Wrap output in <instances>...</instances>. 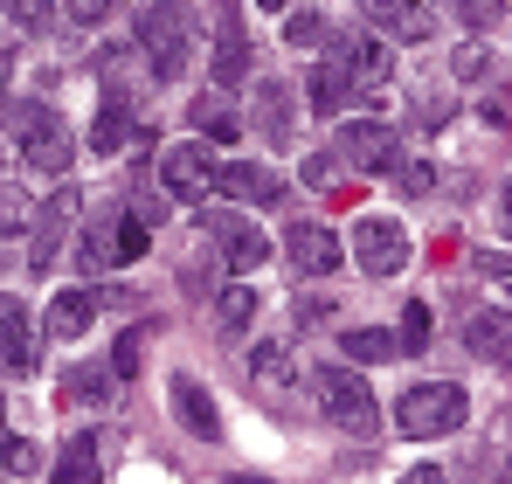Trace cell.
I'll return each instance as SVG.
<instances>
[{"instance_id": "obj_2", "label": "cell", "mask_w": 512, "mask_h": 484, "mask_svg": "<svg viewBox=\"0 0 512 484\" xmlns=\"http://www.w3.org/2000/svg\"><path fill=\"white\" fill-rule=\"evenodd\" d=\"M14 139H21V166H42V173H70L77 166V139H70V125L49 104H21L14 111Z\"/></svg>"}, {"instance_id": "obj_37", "label": "cell", "mask_w": 512, "mask_h": 484, "mask_svg": "<svg viewBox=\"0 0 512 484\" xmlns=\"http://www.w3.org/2000/svg\"><path fill=\"white\" fill-rule=\"evenodd\" d=\"M402 484H450V478H443L436 464H416V471H409V478H402Z\"/></svg>"}, {"instance_id": "obj_21", "label": "cell", "mask_w": 512, "mask_h": 484, "mask_svg": "<svg viewBox=\"0 0 512 484\" xmlns=\"http://www.w3.org/2000/svg\"><path fill=\"white\" fill-rule=\"evenodd\" d=\"M187 118H194V132H201V139H215V146L243 139V118H236L222 97H194V104H187Z\"/></svg>"}, {"instance_id": "obj_24", "label": "cell", "mask_w": 512, "mask_h": 484, "mask_svg": "<svg viewBox=\"0 0 512 484\" xmlns=\"http://www.w3.org/2000/svg\"><path fill=\"white\" fill-rule=\"evenodd\" d=\"M111 263H125L118 229H111V222H84V270H90V277H104Z\"/></svg>"}, {"instance_id": "obj_16", "label": "cell", "mask_w": 512, "mask_h": 484, "mask_svg": "<svg viewBox=\"0 0 512 484\" xmlns=\"http://www.w3.org/2000/svg\"><path fill=\"white\" fill-rule=\"evenodd\" d=\"M63 402H70V408H111V402H118V367H104V360H90V367H70V381H63Z\"/></svg>"}, {"instance_id": "obj_1", "label": "cell", "mask_w": 512, "mask_h": 484, "mask_svg": "<svg viewBox=\"0 0 512 484\" xmlns=\"http://www.w3.org/2000/svg\"><path fill=\"white\" fill-rule=\"evenodd\" d=\"M464 415H471V395L457 388V381H423V388H402V402H395V429L402 436H450V429H464Z\"/></svg>"}, {"instance_id": "obj_29", "label": "cell", "mask_w": 512, "mask_h": 484, "mask_svg": "<svg viewBox=\"0 0 512 484\" xmlns=\"http://www.w3.org/2000/svg\"><path fill=\"white\" fill-rule=\"evenodd\" d=\"M28 215H35V201H28L21 187H0V236H21Z\"/></svg>"}, {"instance_id": "obj_11", "label": "cell", "mask_w": 512, "mask_h": 484, "mask_svg": "<svg viewBox=\"0 0 512 484\" xmlns=\"http://www.w3.org/2000/svg\"><path fill=\"white\" fill-rule=\"evenodd\" d=\"M173 415H180V429H194L201 443L222 436V408H215V395H208L194 374H173Z\"/></svg>"}, {"instance_id": "obj_41", "label": "cell", "mask_w": 512, "mask_h": 484, "mask_svg": "<svg viewBox=\"0 0 512 484\" xmlns=\"http://www.w3.org/2000/svg\"><path fill=\"white\" fill-rule=\"evenodd\" d=\"M506 229H512V194H506Z\"/></svg>"}, {"instance_id": "obj_22", "label": "cell", "mask_w": 512, "mask_h": 484, "mask_svg": "<svg viewBox=\"0 0 512 484\" xmlns=\"http://www.w3.org/2000/svg\"><path fill=\"white\" fill-rule=\"evenodd\" d=\"M291 367H298V353H291L284 339H263V346L250 353V381H256V388H284Z\"/></svg>"}, {"instance_id": "obj_14", "label": "cell", "mask_w": 512, "mask_h": 484, "mask_svg": "<svg viewBox=\"0 0 512 484\" xmlns=\"http://www.w3.org/2000/svg\"><path fill=\"white\" fill-rule=\"evenodd\" d=\"M97 305H104V298H97V291H84V284H70V291H56V298H49V339H84L90 332V319H97Z\"/></svg>"}, {"instance_id": "obj_33", "label": "cell", "mask_w": 512, "mask_h": 484, "mask_svg": "<svg viewBox=\"0 0 512 484\" xmlns=\"http://www.w3.org/2000/svg\"><path fill=\"white\" fill-rule=\"evenodd\" d=\"M471 270H478V277H492V284H506V291H512V256H499V249H471Z\"/></svg>"}, {"instance_id": "obj_23", "label": "cell", "mask_w": 512, "mask_h": 484, "mask_svg": "<svg viewBox=\"0 0 512 484\" xmlns=\"http://www.w3.org/2000/svg\"><path fill=\"white\" fill-rule=\"evenodd\" d=\"M333 49L346 56V70H353V83H381V77H388V49H381L374 35H360V42L346 35V42H333Z\"/></svg>"}, {"instance_id": "obj_31", "label": "cell", "mask_w": 512, "mask_h": 484, "mask_svg": "<svg viewBox=\"0 0 512 484\" xmlns=\"http://www.w3.org/2000/svg\"><path fill=\"white\" fill-rule=\"evenodd\" d=\"M284 42H291V49H319V42H326V21H319V14H291V21H284Z\"/></svg>"}, {"instance_id": "obj_42", "label": "cell", "mask_w": 512, "mask_h": 484, "mask_svg": "<svg viewBox=\"0 0 512 484\" xmlns=\"http://www.w3.org/2000/svg\"><path fill=\"white\" fill-rule=\"evenodd\" d=\"M0 429H7V402H0Z\"/></svg>"}, {"instance_id": "obj_5", "label": "cell", "mask_w": 512, "mask_h": 484, "mask_svg": "<svg viewBox=\"0 0 512 484\" xmlns=\"http://www.w3.org/2000/svg\"><path fill=\"white\" fill-rule=\"evenodd\" d=\"M77 215H84V194H77V187H56V194L28 215V270H56V249L77 229Z\"/></svg>"}, {"instance_id": "obj_32", "label": "cell", "mask_w": 512, "mask_h": 484, "mask_svg": "<svg viewBox=\"0 0 512 484\" xmlns=\"http://www.w3.org/2000/svg\"><path fill=\"white\" fill-rule=\"evenodd\" d=\"M395 339H402L409 353H423V346H429V305H409V312H402V332H395Z\"/></svg>"}, {"instance_id": "obj_26", "label": "cell", "mask_w": 512, "mask_h": 484, "mask_svg": "<svg viewBox=\"0 0 512 484\" xmlns=\"http://www.w3.org/2000/svg\"><path fill=\"white\" fill-rule=\"evenodd\" d=\"M263 132H270V146H291V90L284 83H263Z\"/></svg>"}, {"instance_id": "obj_12", "label": "cell", "mask_w": 512, "mask_h": 484, "mask_svg": "<svg viewBox=\"0 0 512 484\" xmlns=\"http://www.w3.org/2000/svg\"><path fill=\"white\" fill-rule=\"evenodd\" d=\"M360 14H367L374 28L402 35V42H429V35H436V14L416 7V0H360Z\"/></svg>"}, {"instance_id": "obj_40", "label": "cell", "mask_w": 512, "mask_h": 484, "mask_svg": "<svg viewBox=\"0 0 512 484\" xmlns=\"http://www.w3.org/2000/svg\"><path fill=\"white\" fill-rule=\"evenodd\" d=\"M499 471H506V484H512V457H506V464H499Z\"/></svg>"}, {"instance_id": "obj_30", "label": "cell", "mask_w": 512, "mask_h": 484, "mask_svg": "<svg viewBox=\"0 0 512 484\" xmlns=\"http://www.w3.org/2000/svg\"><path fill=\"white\" fill-rule=\"evenodd\" d=\"M450 70H457V83H478V77H492V49H485V42H464V49L450 56Z\"/></svg>"}, {"instance_id": "obj_35", "label": "cell", "mask_w": 512, "mask_h": 484, "mask_svg": "<svg viewBox=\"0 0 512 484\" xmlns=\"http://www.w3.org/2000/svg\"><path fill=\"white\" fill-rule=\"evenodd\" d=\"M139 360H146V332H125L118 353H111V367H118V374H139Z\"/></svg>"}, {"instance_id": "obj_3", "label": "cell", "mask_w": 512, "mask_h": 484, "mask_svg": "<svg viewBox=\"0 0 512 484\" xmlns=\"http://www.w3.org/2000/svg\"><path fill=\"white\" fill-rule=\"evenodd\" d=\"M319 402H326V415H333V429H346L353 443H374V436H381L374 388H367L353 367H326V374H319Z\"/></svg>"}, {"instance_id": "obj_15", "label": "cell", "mask_w": 512, "mask_h": 484, "mask_svg": "<svg viewBox=\"0 0 512 484\" xmlns=\"http://www.w3.org/2000/svg\"><path fill=\"white\" fill-rule=\"evenodd\" d=\"M49 484H104V436H70Z\"/></svg>"}, {"instance_id": "obj_6", "label": "cell", "mask_w": 512, "mask_h": 484, "mask_svg": "<svg viewBox=\"0 0 512 484\" xmlns=\"http://www.w3.org/2000/svg\"><path fill=\"white\" fill-rule=\"evenodd\" d=\"M353 263H360L367 277H395V270L409 263V229L388 222V215H360V222H353Z\"/></svg>"}, {"instance_id": "obj_27", "label": "cell", "mask_w": 512, "mask_h": 484, "mask_svg": "<svg viewBox=\"0 0 512 484\" xmlns=\"http://www.w3.org/2000/svg\"><path fill=\"white\" fill-rule=\"evenodd\" d=\"M215 319H222V332H243V325L256 319V291L250 284H229V291L215 298Z\"/></svg>"}, {"instance_id": "obj_10", "label": "cell", "mask_w": 512, "mask_h": 484, "mask_svg": "<svg viewBox=\"0 0 512 484\" xmlns=\"http://www.w3.org/2000/svg\"><path fill=\"white\" fill-rule=\"evenodd\" d=\"M0 367H14V374L35 367V325H28V305L14 291H0Z\"/></svg>"}, {"instance_id": "obj_9", "label": "cell", "mask_w": 512, "mask_h": 484, "mask_svg": "<svg viewBox=\"0 0 512 484\" xmlns=\"http://www.w3.org/2000/svg\"><path fill=\"white\" fill-rule=\"evenodd\" d=\"M284 256L305 270V277H333L346 256V242L333 229H319V222H291V236H284Z\"/></svg>"}, {"instance_id": "obj_34", "label": "cell", "mask_w": 512, "mask_h": 484, "mask_svg": "<svg viewBox=\"0 0 512 484\" xmlns=\"http://www.w3.org/2000/svg\"><path fill=\"white\" fill-rule=\"evenodd\" d=\"M7 21L14 28H49L56 14H49V0H7Z\"/></svg>"}, {"instance_id": "obj_13", "label": "cell", "mask_w": 512, "mask_h": 484, "mask_svg": "<svg viewBox=\"0 0 512 484\" xmlns=\"http://www.w3.org/2000/svg\"><path fill=\"white\" fill-rule=\"evenodd\" d=\"M464 346L485 367H512V312H471L464 319Z\"/></svg>"}, {"instance_id": "obj_28", "label": "cell", "mask_w": 512, "mask_h": 484, "mask_svg": "<svg viewBox=\"0 0 512 484\" xmlns=\"http://www.w3.org/2000/svg\"><path fill=\"white\" fill-rule=\"evenodd\" d=\"M0 471L28 478V471H42V450H35L28 436H0Z\"/></svg>"}, {"instance_id": "obj_17", "label": "cell", "mask_w": 512, "mask_h": 484, "mask_svg": "<svg viewBox=\"0 0 512 484\" xmlns=\"http://www.w3.org/2000/svg\"><path fill=\"white\" fill-rule=\"evenodd\" d=\"M340 353L353 360V367H388V360L402 353V339L381 332V325H353V332H340Z\"/></svg>"}, {"instance_id": "obj_20", "label": "cell", "mask_w": 512, "mask_h": 484, "mask_svg": "<svg viewBox=\"0 0 512 484\" xmlns=\"http://www.w3.org/2000/svg\"><path fill=\"white\" fill-rule=\"evenodd\" d=\"M215 187H222V194H236V201H277V194H284V180H277V173H263V166H222V173H215Z\"/></svg>"}, {"instance_id": "obj_19", "label": "cell", "mask_w": 512, "mask_h": 484, "mask_svg": "<svg viewBox=\"0 0 512 484\" xmlns=\"http://www.w3.org/2000/svg\"><path fill=\"white\" fill-rule=\"evenodd\" d=\"M208 229H222V256H229L236 270H256V263L270 256V242L256 236L250 222H236V215H222V222H208Z\"/></svg>"}, {"instance_id": "obj_25", "label": "cell", "mask_w": 512, "mask_h": 484, "mask_svg": "<svg viewBox=\"0 0 512 484\" xmlns=\"http://www.w3.org/2000/svg\"><path fill=\"white\" fill-rule=\"evenodd\" d=\"M125 139H132V111L111 97V104H104V118L90 125V153H125Z\"/></svg>"}, {"instance_id": "obj_36", "label": "cell", "mask_w": 512, "mask_h": 484, "mask_svg": "<svg viewBox=\"0 0 512 484\" xmlns=\"http://www.w3.org/2000/svg\"><path fill=\"white\" fill-rule=\"evenodd\" d=\"M464 14H471V21H478V28H492V21H499V14H506V7H499V0H464Z\"/></svg>"}, {"instance_id": "obj_7", "label": "cell", "mask_w": 512, "mask_h": 484, "mask_svg": "<svg viewBox=\"0 0 512 484\" xmlns=\"http://www.w3.org/2000/svg\"><path fill=\"white\" fill-rule=\"evenodd\" d=\"M340 160L353 166V173H395V166H402V132L381 125V118H360V125L340 132Z\"/></svg>"}, {"instance_id": "obj_8", "label": "cell", "mask_w": 512, "mask_h": 484, "mask_svg": "<svg viewBox=\"0 0 512 484\" xmlns=\"http://www.w3.org/2000/svg\"><path fill=\"white\" fill-rule=\"evenodd\" d=\"M215 173H222V160H215L208 146H194V139H180V146L160 153V180H167L173 201H201V194H215Z\"/></svg>"}, {"instance_id": "obj_38", "label": "cell", "mask_w": 512, "mask_h": 484, "mask_svg": "<svg viewBox=\"0 0 512 484\" xmlns=\"http://www.w3.org/2000/svg\"><path fill=\"white\" fill-rule=\"evenodd\" d=\"M0 97H7V56H0Z\"/></svg>"}, {"instance_id": "obj_39", "label": "cell", "mask_w": 512, "mask_h": 484, "mask_svg": "<svg viewBox=\"0 0 512 484\" xmlns=\"http://www.w3.org/2000/svg\"><path fill=\"white\" fill-rule=\"evenodd\" d=\"M229 484H270V478H229Z\"/></svg>"}, {"instance_id": "obj_4", "label": "cell", "mask_w": 512, "mask_h": 484, "mask_svg": "<svg viewBox=\"0 0 512 484\" xmlns=\"http://www.w3.org/2000/svg\"><path fill=\"white\" fill-rule=\"evenodd\" d=\"M139 49L153 56V77L173 83L187 70V7H173V0H153V7H139Z\"/></svg>"}, {"instance_id": "obj_18", "label": "cell", "mask_w": 512, "mask_h": 484, "mask_svg": "<svg viewBox=\"0 0 512 484\" xmlns=\"http://www.w3.org/2000/svg\"><path fill=\"white\" fill-rule=\"evenodd\" d=\"M346 90H353V70H346V56L333 49V56H319V70H312V111H340L346 104Z\"/></svg>"}]
</instances>
